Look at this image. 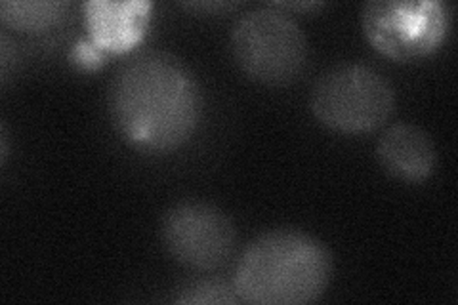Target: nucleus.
<instances>
[{"label": "nucleus", "instance_id": "obj_4", "mask_svg": "<svg viewBox=\"0 0 458 305\" xmlns=\"http://www.w3.org/2000/svg\"><path fill=\"white\" fill-rule=\"evenodd\" d=\"M310 107L323 126L340 134L375 132L392 117L395 90L382 72L363 64H342L315 82Z\"/></svg>", "mask_w": 458, "mask_h": 305}, {"label": "nucleus", "instance_id": "obj_11", "mask_svg": "<svg viewBox=\"0 0 458 305\" xmlns=\"http://www.w3.org/2000/svg\"><path fill=\"white\" fill-rule=\"evenodd\" d=\"M106 55V50L99 48L90 37H86L75 42V47L69 52V60L84 71H96L104 65Z\"/></svg>", "mask_w": 458, "mask_h": 305}, {"label": "nucleus", "instance_id": "obj_3", "mask_svg": "<svg viewBox=\"0 0 458 305\" xmlns=\"http://www.w3.org/2000/svg\"><path fill=\"white\" fill-rule=\"evenodd\" d=\"M232 52L249 79L267 86L300 79L310 57L302 27L274 4L249 10L233 23Z\"/></svg>", "mask_w": 458, "mask_h": 305}, {"label": "nucleus", "instance_id": "obj_5", "mask_svg": "<svg viewBox=\"0 0 458 305\" xmlns=\"http://www.w3.org/2000/svg\"><path fill=\"white\" fill-rule=\"evenodd\" d=\"M367 40L394 62L434 54L451 29V10L439 0H372L363 6Z\"/></svg>", "mask_w": 458, "mask_h": 305}, {"label": "nucleus", "instance_id": "obj_9", "mask_svg": "<svg viewBox=\"0 0 458 305\" xmlns=\"http://www.w3.org/2000/svg\"><path fill=\"white\" fill-rule=\"evenodd\" d=\"M69 4L60 0H4L0 21L23 33H42L65 18Z\"/></svg>", "mask_w": 458, "mask_h": 305}, {"label": "nucleus", "instance_id": "obj_1", "mask_svg": "<svg viewBox=\"0 0 458 305\" xmlns=\"http://www.w3.org/2000/svg\"><path fill=\"white\" fill-rule=\"evenodd\" d=\"M114 128L146 151H174L200 119V92L191 71L174 54L148 50L117 69L109 84Z\"/></svg>", "mask_w": 458, "mask_h": 305}, {"label": "nucleus", "instance_id": "obj_6", "mask_svg": "<svg viewBox=\"0 0 458 305\" xmlns=\"http://www.w3.org/2000/svg\"><path fill=\"white\" fill-rule=\"evenodd\" d=\"M161 241L180 266L212 271L232 258L237 231L218 207L203 200H183L163 214Z\"/></svg>", "mask_w": 458, "mask_h": 305}, {"label": "nucleus", "instance_id": "obj_10", "mask_svg": "<svg viewBox=\"0 0 458 305\" xmlns=\"http://www.w3.org/2000/svg\"><path fill=\"white\" fill-rule=\"evenodd\" d=\"M174 303H239V296L235 292L233 284L229 286L227 283L220 279H199L183 284L178 294L172 300Z\"/></svg>", "mask_w": 458, "mask_h": 305}, {"label": "nucleus", "instance_id": "obj_2", "mask_svg": "<svg viewBox=\"0 0 458 305\" xmlns=\"http://www.w3.org/2000/svg\"><path fill=\"white\" fill-rule=\"evenodd\" d=\"M333 277L327 246L306 231L271 229L241 254L233 288L252 305H302L319 300Z\"/></svg>", "mask_w": 458, "mask_h": 305}, {"label": "nucleus", "instance_id": "obj_8", "mask_svg": "<svg viewBox=\"0 0 458 305\" xmlns=\"http://www.w3.org/2000/svg\"><path fill=\"white\" fill-rule=\"evenodd\" d=\"M149 12V3L90 0L84 4V20L96 45L107 54H117L131 50L146 35Z\"/></svg>", "mask_w": 458, "mask_h": 305}, {"label": "nucleus", "instance_id": "obj_7", "mask_svg": "<svg viewBox=\"0 0 458 305\" xmlns=\"http://www.w3.org/2000/svg\"><path fill=\"white\" fill-rule=\"evenodd\" d=\"M377 158L392 178L405 183H422L437 165L432 136L411 123H397L386 128L377 143Z\"/></svg>", "mask_w": 458, "mask_h": 305}, {"label": "nucleus", "instance_id": "obj_12", "mask_svg": "<svg viewBox=\"0 0 458 305\" xmlns=\"http://www.w3.org/2000/svg\"><path fill=\"white\" fill-rule=\"evenodd\" d=\"M274 6H277V8H281V10H284V8H298V10L323 8L321 3H277V4H274Z\"/></svg>", "mask_w": 458, "mask_h": 305}]
</instances>
